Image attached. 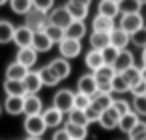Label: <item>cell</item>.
Returning a JSON list of instances; mask_svg holds the SVG:
<instances>
[{
  "mask_svg": "<svg viewBox=\"0 0 146 140\" xmlns=\"http://www.w3.org/2000/svg\"><path fill=\"white\" fill-rule=\"evenodd\" d=\"M52 106L58 108L62 114H68V112L74 108V92L68 90V88L56 90V94H54V98H52Z\"/></svg>",
  "mask_w": 146,
  "mask_h": 140,
  "instance_id": "6da1fadb",
  "label": "cell"
},
{
  "mask_svg": "<svg viewBox=\"0 0 146 140\" xmlns=\"http://www.w3.org/2000/svg\"><path fill=\"white\" fill-rule=\"evenodd\" d=\"M48 24V14L46 12H40V10H30L26 16H24V26H28L32 32H42Z\"/></svg>",
  "mask_w": 146,
  "mask_h": 140,
  "instance_id": "7a4b0ae2",
  "label": "cell"
},
{
  "mask_svg": "<svg viewBox=\"0 0 146 140\" xmlns=\"http://www.w3.org/2000/svg\"><path fill=\"white\" fill-rule=\"evenodd\" d=\"M118 26H120L124 32L134 34L136 30H140V28L144 26V18H142L140 12H134V14H120V18H118Z\"/></svg>",
  "mask_w": 146,
  "mask_h": 140,
  "instance_id": "3957f363",
  "label": "cell"
},
{
  "mask_svg": "<svg viewBox=\"0 0 146 140\" xmlns=\"http://www.w3.org/2000/svg\"><path fill=\"white\" fill-rule=\"evenodd\" d=\"M46 124L42 120V114L38 116H26L24 118V132L30 136V138H42V134L46 132Z\"/></svg>",
  "mask_w": 146,
  "mask_h": 140,
  "instance_id": "277c9868",
  "label": "cell"
},
{
  "mask_svg": "<svg viewBox=\"0 0 146 140\" xmlns=\"http://www.w3.org/2000/svg\"><path fill=\"white\" fill-rule=\"evenodd\" d=\"M58 52H60V56L66 58V60L76 58V56H80V52H82V42H80V40H72V38H64V40L58 44Z\"/></svg>",
  "mask_w": 146,
  "mask_h": 140,
  "instance_id": "5b68a950",
  "label": "cell"
},
{
  "mask_svg": "<svg viewBox=\"0 0 146 140\" xmlns=\"http://www.w3.org/2000/svg\"><path fill=\"white\" fill-rule=\"evenodd\" d=\"M70 22H72V18H70L66 6H54V8L48 12V24H54V26L66 28Z\"/></svg>",
  "mask_w": 146,
  "mask_h": 140,
  "instance_id": "8992f818",
  "label": "cell"
},
{
  "mask_svg": "<svg viewBox=\"0 0 146 140\" xmlns=\"http://www.w3.org/2000/svg\"><path fill=\"white\" fill-rule=\"evenodd\" d=\"M132 66H136V64H134V54H132L128 48H126V50H120L118 56H116V60H114V64H112V68H114L116 74H122V72H126L128 68H132Z\"/></svg>",
  "mask_w": 146,
  "mask_h": 140,
  "instance_id": "52a82bcc",
  "label": "cell"
},
{
  "mask_svg": "<svg viewBox=\"0 0 146 140\" xmlns=\"http://www.w3.org/2000/svg\"><path fill=\"white\" fill-rule=\"evenodd\" d=\"M16 62H20L24 68L32 70V68L36 66V62H38V52H36L32 46H28V48H18V52H16Z\"/></svg>",
  "mask_w": 146,
  "mask_h": 140,
  "instance_id": "ba28073f",
  "label": "cell"
},
{
  "mask_svg": "<svg viewBox=\"0 0 146 140\" xmlns=\"http://www.w3.org/2000/svg\"><path fill=\"white\" fill-rule=\"evenodd\" d=\"M44 110V102L38 94H26L24 96V114L26 116H38Z\"/></svg>",
  "mask_w": 146,
  "mask_h": 140,
  "instance_id": "9c48e42d",
  "label": "cell"
},
{
  "mask_svg": "<svg viewBox=\"0 0 146 140\" xmlns=\"http://www.w3.org/2000/svg\"><path fill=\"white\" fill-rule=\"evenodd\" d=\"M42 120H44L46 128H60L62 122H64V114H62L58 108L48 106V108L42 110Z\"/></svg>",
  "mask_w": 146,
  "mask_h": 140,
  "instance_id": "30bf717a",
  "label": "cell"
},
{
  "mask_svg": "<svg viewBox=\"0 0 146 140\" xmlns=\"http://www.w3.org/2000/svg\"><path fill=\"white\" fill-rule=\"evenodd\" d=\"M76 92H82V94H86V96H94L96 92H98V86H96V80H94V74L90 72V74H82L80 78H78V82H76Z\"/></svg>",
  "mask_w": 146,
  "mask_h": 140,
  "instance_id": "8fae6325",
  "label": "cell"
},
{
  "mask_svg": "<svg viewBox=\"0 0 146 140\" xmlns=\"http://www.w3.org/2000/svg\"><path fill=\"white\" fill-rule=\"evenodd\" d=\"M88 32L86 22L82 20H72L66 28H64V38H72V40H82Z\"/></svg>",
  "mask_w": 146,
  "mask_h": 140,
  "instance_id": "7c38bea8",
  "label": "cell"
},
{
  "mask_svg": "<svg viewBox=\"0 0 146 140\" xmlns=\"http://www.w3.org/2000/svg\"><path fill=\"white\" fill-rule=\"evenodd\" d=\"M32 36H34V32H32L28 26L22 24V26H16L12 42H14L18 48H28V46H32Z\"/></svg>",
  "mask_w": 146,
  "mask_h": 140,
  "instance_id": "4fadbf2b",
  "label": "cell"
},
{
  "mask_svg": "<svg viewBox=\"0 0 146 140\" xmlns=\"http://www.w3.org/2000/svg\"><path fill=\"white\" fill-rule=\"evenodd\" d=\"M48 66L54 70V74L60 78V82L64 80V78H68L70 74H72V66H70V60H66V58H62V56H58V58H54V60H50L48 62Z\"/></svg>",
  "mask_w": 146,
  "mask_h": 140,
  "instance_id": "5bb4252c",
  "label": "cell"
},
{
  "mask_svg": "<svg viewBox=\"0 0 146 140\" xmlns=\"http://www.w3.org/2000/svg\"><path fill=\"white\" fill-rule=\"evenodd\" d=\"M118 122H120V114L110 106V108H106L102 114H100V118H98V124L104 128V130H114V128H118Z\"/></svg>",
  "mask_w": 146,
  "mask_h": 140,
  "instance_id": "9a60e30c",
  "label": "cell"
},
{
  "mask_svg": "<svg viewBox=\"0 0 146 140\" xmlns=\"http://www.w3.org/2000/svg\"><path fill=\"white\" fill-rule=\"evenodd\" d=\"M130 44V34L124 32L120 26H116L112 32H110V46H114L116 50H126Z\"/></svg>",
  "mask_w": 146,
  "mask_h": 140,
  "instance_id": "2e32d148",
  "label": "cell"
},
{
  "mask_svg": "<svg viewBox=\"0 0 146 140\" xmlns=\"http://www.w3.org/2000/svg\"><path fill=\"white\" fill-rule=\"evenodd\" d=\"M116 26H118V24H116V20H112V18H106V16H100V14H96V16L92 18V32L110 34Z\"/></svg>",
  "mask_w": 146,
  "mask_h": 140,
  "instance_id": "e0dca14e",
  "label": "cell"
},
{
  "mask_svg": "<svg viewBox=\"0 0 146 140\" xmlns=\"http://www.w3.org/2000/svg\"><path fill=\"white\" fill-rule=\"evenodd\" d=\"M2 110H6L10 116L24 114V98H20V96H6V100L2 104Z\"/></svg>",
  "mask_w": 146,
  "mask_h": 140,
  "instance_id": "ac0fdd59",
  "label": "cell"
},
{
  "mask_svg": "<svg viewBox=\"0 0 146 140\" xmlns=\"http://www.w3.org/2000/svg\"><path fill=\"white\" fill-rule=\"evenodd\" d=\"M22 84H24L26 94H38V92H40V88H42V82H40L38 70H28V74L24 76Z\"/></svg>",
  "mask_w": 146,
  "mask_h": 140,
  "instance_id": "d6986e66",
  "label": "cell"
},
{
  "mask_svg": "<svg viewBox=\"0 0 146 140\" xmlns=\"http://www.w3.org/2000/svg\"><path fill=\"white\" fill-rule=\"evenodd\" d=\"M96 14L116 20V18H120V6H118L116 2H112V0H100V2H98V12H96Z\"/></svg>",
  "mask_w": 146,
  "mask_h": 140,
  "instance_id": "ffe728a7",
  "label": "cell"
},
{
  "mask_svg": "<svg viewBox=\"0 0 146 140\" xmlns=\"http://www.w3.org/2000/svg\"><path fill=\"white\" fill-rule=\"evenodd\" d=\"M52 40L44 34V30L42 32H34V36H32V48L38 52V54H42V52H50L52 50Z\"/></svg>",
  "mask_w": 146,
  "mask_h": 140,
  "instance_id": "44dd1931",
  "label": "cell"
},
{
  "mask_svg": "<svg viewBox=\"0 0 146 140\" xmlns=\"http://www.w3.org/2000/svg\"><path fill=\"white\" fill-rule=\"evenodd\" d=\"M88 42H90V48H92V50L102 52L104 48L110 46V34H104V32H90Z\"/></svg>",
  "mask_w": 146,
  "mask_h": 140,
  "instance_id": "7402d4cb",
  "label": "cell"
},
{
  "mask_svg": "<svg viewBox=\"0 0 146 140\" xmlns=\"http://www.w3.org/2000/svg\"><path fill=\"white\" fill-rule=\"evenodd\" d=\"M84 62H86V68L90 70V72H96L98 68H102L104 66V58H102V52H98V50H88L86 52V56H84Z\"/></svg>",
  "mask_w": 146,
  "mask_h": 140,
  "instance_id": "603a6c76",
  "label": "cell"
},
{
  "mask_svg": "<svg viewBox=\"0 0 146 140\" xmlns=\"http://www.w3.org/2000/svg\"><path fill=\"white\" fill-rule=\"evenodd\" d=\"M38 76H40V82H42V86H48V88H54V86H58L60 84V78L54 74V70L46 64V66H42L40 70H38Z\"/></svg>",
  "mask_w": 146,
  "mask_h": 140,
  "instance_id": "cb8c5ba5",
  "label": "cell"
},
{
  "mask_svg": "<svg viewBox=\"0 0 146 140\" xmlns=\"http://www.w3.org/2000/svg\"><path fill=\"white\" fill-rule=\"evenodd\" d=\"M140 122V116L136 114V112H128V114H124V116H120V122H118V128L124 132V134H130L134 128H136V124Z\"/></svg>",
  "mask_w": 146,
  "mask_h": 140,
  "instance_id": "d4e9b609",
  "label": "cell"
},
{
  "mask_svg": "<svg viewBox=\"0 0 146 140\" xmlns=\"http://www.w3.org/2000/svg\"><path fill=\"white\" fill-rule=\"evenodd\" d=\"M4 74H6L8 80H20V82H22L24 76L28 74V68H24L20 62L14 60V62H10V64L6 66V72H4Z\"/></svg>",
  "mask_w": 146,
  "mask_h": 140,
  "instance_id": "484cf974",
  "label": "cell"
},
{
  "mask_svg": "<svg viewBox=\"0 0 146 140\" xmlns=\"http://www.w3.org/2000/svg\"><path fill=\"white\" fill-rule=\"evenodd\" d=\"M2 88H4V92H6V96H20V98L26 96L24 84H22L20 80H8V78H4Z\"/></svg>",
  "mask_w": 146,
  "mask_h": 140,
  "instance_id": "4316f807",
  "label": "cell"
},
{
  "mask_svg": "<svg viewBox=\"0 0 146 140\" xmlns=\"http://www.w3.org/2000/svg\"><path fill=\"white\" fill-rule=\"evenodd\" d=\"M62 128L66 130V134L70 136V140H86L88 138V126H78V124L64 122Z\"/></svg>",
  "mask_w": 146,
  "mask_h": 140,
  "instance_id": "83f0119b",
  "label": "cell"
},
{
  "mask_svg": "<svg viewBox=\"0 0 146 140\" xmlns=\"http://www.w3.org/2000/svg\"><path fill=\"white\" fill-rule=\"evenodd\" d=\"M14 30L16 26L10 20H0V44H8L14 38Z\"/></svg>",
  "mask_w": 146,
  "mask_h": 140,
  "instance_id": "f1b7e54d",
  "label": "cell"
},
{
  "mask_svg": "<svg viewBox=\"0 0 146 140\" xmlns=\"http://www.w3.org/2000/svg\"><path fill=\"white\" fill-rule=\"evenodd\" d=\"M112 102H114L112 94H106V92H96V94L92 96V104H94L100 112H104L106 108H110Z\"/></svg>",
  "mask_w": 146,
  "mask_h": 140,
  "instance_id": "f546056e",
  "label": "cell"
},
{
  "mask_svg": "<svg viewBox=\"0 0 146 140\" xmlns=\"http://www.w3.org/2000/svg\"><path fill=\"white\" fill-rule=\"evenodd\" d=\"M8 4H10V10L20 16H26L32 10V0H8Z\"/></svg>",
  "mask_w": 146,
  "mask_h": 140,
  "instance_id": "4dcf8cb0",
  "label": "cell"
},
{
  "mask_svg": "<svg viewBox=\"0 0 146 140\" xmlns=\"http://www.w3.org/2000/svg\"><path fill=\"white\" fill-rule=\"evenodd\" d=\"M66 122L70 124H78V126H88V118H86V112L84 110H78V108H72L68 114H66Z\"/></svg>",
  "mask_w": 146,
  "mask_h": 140,
  "instance_id": "1f68e13d",
  "label": "cell"
},
{
  "mask_svg": "<svg viewBox=\"0 0 146 140\" xmlns=\"http://www.w3.org/2000/svg\"><path fill=\"white\" fill-rule=\"evenodd\" d=\"M66 10H68V14H70V18H72V20H82V22H84V20L88 18V12H90V10H88L86 6L70 4V2L66 4Z\"/></svg>",
  "mask_w": 146,
  "mask_h": 140,
  "instance_id": "d6a6232c",
  "label": "cell"
},
{
  "mask_svg": "<svg viewBox=\"0 0 146 140\" xmlns=\"http://www.w3.org/2000/svg\"><path fill=\"white\" fill-rule=\"evenodd\" d=\"M44 34L52 40V44H60L62 40H64V28H60V26H54V24H46V28H44Z\"/></svg>",
  "mask_w": 146,
  "mask_h": 140,
  "instance_id": "836d02e7",
  "label": "cell"
},
{
  "mask_svg": "<svg viewBox=\"0 0 146 140\" xmlns=\"http://www.w3.org/2000/svg\"><path fill=\"white\" fill-rule=\"evenodd\" d=\"M122 78L126 80L128 88H132L134 84H138V82H140V66H132V68H128L126 72H122Z\"/></svg>",
  "mask_w": 146,
  "mask_h": 140,
  "instance_id": "e575fe53",
  "label": "cell"
},
{
  "mask_svg": "<svg viewBox=\"0 0 146 140\" xmlns=\"http://www.w3.org/2000/svg\"><path fill=\"white\" fill-rule=\"evenodd\" d=\"M130 44H134L140 50L146 48V26H142L140 30H136L134 34H130Z\"/></svg>",
  "mask_w": 146,
  "mask_h": 140,
  "instance_id": "d590c367",
  "label": "cell"
},
{
  "mask_svg": "<svg viewBox=\"0 0 146 140\" xmlns=\"http://www.w3.org/2000/svg\"><path fill=\"white\" fill-rule=\"evenodd\" d=\"M126 92H130L126 80L122 78V74H116L112 78V94H126Z\"/></svg>",
  "mask_w": 146,
  "mask_h": 140,
  "instance_id": "8d00e7d4",
  "label": "cell"
},
{
  "mask_svg": "<svg viewBox=\"0 0 146 140\" xmlns=\"http://www.w3.org/2000/svg\"><path fill=\"white\" fill-rule=\"evenodd\" d=\"M130 106H132V112H136L140 118L142 116L146 118V96H134Z\"/></svg>",
  "mask_w": 146,
  "mask_h": 140,
  "instance_id": "74e56055",
  "label": "cell"
},
{
  "mask_svg": "<svg viewBox=\"0 0 146 140\" xmlns=\"http://www.w3.org/2000/svg\"><path fill=\"white\" fill-rule=\"evenodd\" d=\"M140 4L136 0H122L120 2V14H134V12H140Z\"/></svg>",
  "mask_w": 146,
  "mask_h": 140,
  "instance_id": "f35d334b",
  "label": "cell"
},
{
  "mask_svg": "<svg viewBox=\"0 0 146 140\" xmlns=\"http://www.w3.org/2000/svg\"><path fill=\"white\" fill-rule=\"evenodd\" d=\"M90 104H92V98H90V96H86V94H82V92H74V108L86 110Z\"/></svg>",
  "mask_w": 146,
  "mask_h": 140,
  "instance_id": "ab89813d",
  "label": "cell"
},
{
  "mask_svg": "<svg viewBox=\"0 0 146 140\" xmlns=\"http://www.w3.org/2000/svg\"><path fill=\"white\" fill-rule=\"evenodd\" d=\"M128 140H146V122H138L136 128L128 134Z\"/></svg>",
  "mask_w": 146,
  "mask_h": 140,
  "instance_id": "60d3db41",
  "label": "cell"
},
{
  "mask_svg": "<svg viewBox=\"0 0 146 140\" xmlns=\"http://www.w3.org/2000/svg\"><path fill=\"white\" fill-rule=\"evenodd\" d=\"M32 8L48 14V12L54 8V0H32Z\"/></svg>",
  "mask_w": 146,
  "mask_h": 140,
  "instance_id": "b9f144b4",
  "label": "cell"
},
{
  "mask_svg": "<svg viewBox=\"0 0 146 140\" xmlns=\"http://www.w3.org/2000/svg\"><path fill=\"white\" fill-rule=\"evenodd\" d=\"M112 108L120 114V116H124V114H128L130 110H132V106L126 102V100H122V98H114V102H112Z\"/></svg>",
  "mask_w": 146,
  "mask_h": 140,
  "instance_id": "7bdbcfd3",
  "label": "cell"
},
{
  "mask_svg": "<svg viewBox=\"0 0 146 140\" xmlns=\"http://www.w3.org/2000/svg\"><path fill=\"white\" fill-rule=\"evenodd\" d=\"M118 52H120V50H116L114 46H108V48H104V50H102V58H104V64L112 66V64H114V60H116V56H118Z\"/></svg>",
  "mask_w": 146,
  "mask_h": 140,
  "instance_id": "ee69618b",
  "label": "cell"
},
{
  "mask_svg": "<svg viewBox=\"0 0 146 140\" xmlns=\"http://www.w3.org/2000/svg\"><path fill=\"white\" fill-rule=\"evenodd\" d=\"M84 112H86V118H88V122H90V124H92V122H98V118H100V114H102L94 104H90Z\"/></svg>",
  "mask_w": 146,
  "mask_h": 140,
  "instance_id": "f6af8a7d",
  "label": "cell"
},
{
  "mask_svg": "<svg viewBox=\"0 0 146 140\" xmlns=\"http://www.w3.org/2000/svg\"><path fill=\"white\" fill-rule=\"evenodd\" d=\"M130 94L132 96H146V82H138V84H134L132 88H130Z\"/></svg>",
  "mask_w": 146,
  "mask_h": 140,
  "instance_id": "bcb514c9",
  "label": "cell"
},
{
  "mask_svg": "<svg viewBox=\"0 0 146 140\" xmlns=\"http://www.w3.org/2000/svg\"><path fill=\"white\" fill-rule=\"evenodd\" d=\"M52 140H70V136L66 134L64 128H56V132L52 134Z\"/></svg>",
  "mask_w": 146,
  "mask_h": 140,
  "instance_id": "7dc6e473",
  "label": "cell"
},
{
  "mask_svg": "<svg viewBox=\"0 0 146 140\" xmlns=\"http://www.w3.org/2000/svg\"><path fill=\"white\" fill-rule=\"evenodd\" d=\"M70 4H78V6H86V8H90V4H92V0H68Z\"/></svg>",
  "mask_w": 146,
  "mask_h": 140,
  "instance_id": "c3c4849f",
  "label": "cell"
},
{
  "mask_svg": "<svg viewBox=\"0 0 146 140\" xmlns=\"http://www.w3.org/2000/svg\"><path fill=\"white\" fill-rule=\"evenodd\" d=\"M140 80L146 82V66H140Z\"/></svg>",
  "mask_w": 146,
  "mask_h": 140,
  "instance_id": "681fc988",
  "label": "cell"
},
{
  "mask_svg": "<svg viewBox=\"0 0 146 140\" xmlns=\"http://www.w3.org/2000/svg\"><path fill=\"white\" fill-rule=\"evenodd\" d=\"M142 66H146V48L142 50Z\"/></svg>",
  "mask_w": 146,
  "mask_h": 140,
  "instance_id": "f907efd6",
  "label": "cell"
},
{
  "mask_svg": "<svg viewBox=\"0 0 146 140\" xmlns=\"http://www.w3.org/2000/svg\"><path fill=\"white\" fill-rule=\"evenodd\" d=\"M136 2H138L140 6H144V4H146V0H136Z\"/></svg>",
  "mask_w": 146,
  "mask_h": 140,
  "instance_id": "816d5d0a",
  "label": "cell"
},
{
  "mask_svg": "<svg viewBox=\"0 0 146 140\" xmlns=\"http://www.w3.org/2000/svg\"><path fill=\"white\" fill-rule=\"evenodd\" d=\"M4 4H8V0H0V6H4Z\"/></svg>",
  "mask_w": 146,
  "mask_h": 140,
  "instance_id": "f5cc1de1",
  "label": "cell"
},
{
  "mask_svg": "<svg viewBox=\"0 0 146 140\" xmlns=\"http://www.w3.org/2000/svg\"><path fill=\"white\" fill-rule=\"evenodd\" d=\"M26 140H42V138H30V136H28V138H26Z\"/></svg>",
  "mask_w": 146,
  "mask_h": 140,
  "instance_id": "db71d44e",
  "label": "cell"
},
{
  "mask_svg": "<svg viewBox=\"0 0 146 140\" xmlns=\"http://www.w3.org/2000/svg\"><path fill=\"white\" fill-rule=\"evenodd\" d=\"M112 2H116V4H118V6H120V2H122V0H112Z\"/></svg>",
  "mask_w": 146,
  "mask_h": 140,
  "instance_id": "11a10c76",
  "label": "cell"
},
{
  "mask_svg": "<svg viewBox=\"0 0 146 140\" xmlns=\"http://www.w3.org/2000/svg\"><path fill=\"white\" fill-rule=\"evenodd\" d=\"M0 114H2V106H0Z\"/></svg>",
  "mask_w": 146,
  "mask_h": 140,
  "instance_id": "9f6ffc18",
  "label": "cell"
}]
</instances>
